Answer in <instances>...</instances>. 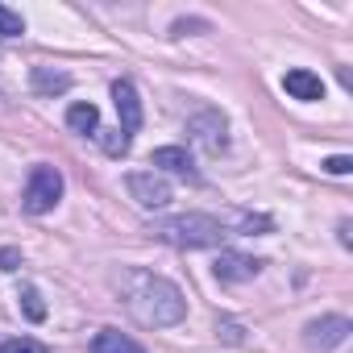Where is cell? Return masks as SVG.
<instances>
[{"label":"cell","instance_id":"9a60e30c","mask_svg":"<svg viewBox=\"0 0 353 353\" xmlns=\"http://www.w3.org/2000/svg\"><path fill=\"white\" fill-rule=\"evenodd\" d=\"M21 34H26L21 13H13L9 5H0V38H21Z\"/></svg>","mask_w":353,"mask_h":353},{"label":"cell","instance_id":"8992f818","mask_svg":"<svg viewBox=\"0 0 353 353\" xmlns=\"http://www.w3.org/2000/svg\"><path fill=\"white\" fill-rule=\"evenodd\" d=\"M112 104H117V117H121V133L133 137L141 129V100H137V88L129 79H117L112 83Z\"/></svg>","mask_w":353,"mask_h":353},{"label":"cell","instance_id":"e0dca14e","mask_svg":"<svg viewBox=\"0 0 353 353\" xmlns=\"http://www.w3.org/2000/svg\"><path fill=\"white\" fill-rule=\"evenodd\" d=\"M0 353H50V349L42 341H34V336H13V341L0 345Z\"/></svg>","mask_w":353,"mask_h":353},{"label":"cell","instance_id":"ac0fdd59","mask_svg":"<svg viewBox=\"0 0 353 353\" xmlns=\"http://www.w3.org/2000/svg\"><path fill=\"white\" fill-rule=\"evenodd\" d=\"M324 170H328V174H349V170H353V158H349V154H336V158L324 162Z\"/></svg>","mask_w":353,"mask_h":353},{"label":"cell","instance_id":"3957f363","mask_svg":"<svg viewBox=\"0 0 353 353\" xmlns=\"http://www.w3.org/2000/svg\"><path fill=\"white\" fill-rule=\"evenodd\" d=\"M63 200V174L54 170V166H34L30 170V183H26V212H34V216H42V212H50L54 204Z\"/></svg>","mask_w":353,"mask_h":353},{"label":"cell","instance_id":"d6986e66","mask_svg":"<svg viewBox=\"0 0 353 353\" xmlns=\"http://www.w3.org/2000/svg\"><path fill=\"white\" fill-rule=\"evenodd\" d=\"M21 266V254L17 250H0V270H17Z\"/></svg>","mask_w":353,"mask_h":353},{"label":"cell","instance_id":"8fae6325","mask_svg":"<svg viewBox=\"0 0 353 353\" xmlns=\"http://www.w3.org/2000/svg\"><path fill=\"white\" fill-rule=\"evenodd\" d=\"M92 353H145V349H141L133 336H125V332H117V328H104V332H96Z\"/></svg>","mask_w":353,"mask_h":353},{"label":"cell","instance_id":"2e32d148","mask_svg":"<svg viewBox=\"0 0 353 353\" xmlns=\"http://www.w3.org/2000/svg\"><path fill=\"white\" fill-rule=\"evenodd\" d=\"M21 307H26L30 320H46V303H42L38 287H21Z\"/></svg>","mask_w":353,"mask_h":353},{"label":"cell","instance_id":"7a4b0ae2","mask_svg":"<svg viewBox=\"0 0 353 353\" xmlns=\"http://www.w3.org/2000/svg\"><path fill=\"white\" fill-rule=\"evenodd\" d=\"M154 237H158V241H166V245H179V250H204V245H221L225 225H221L216 216L188 212V216H166V221H154Z\"/></svg>","mask_w":353,"mask_h":353},{"label":"cell","instance_id":"4fadbf2b","mask_svg":"<svg viewBox=\"0 0 353 353\" xmlns=\"http://www.w3.org/2000/svg\"><path fill=\"white\" fill-rule=\"evenodd\" d=\"M67 125H71L75 133H96V129H100L96 104H71V108H67Z\"/></svg>","mask_w":353,"mask_h":353},{"label":"cell","instance_id":"5bb4252c","mask_svg":"<svg viewBox=\"0 0 353 353\" xmlns=\"http://www.w3.org/2000/svg\"><path fill=\"white\" fill-rule=\"evenodd\" d=\"M92 137H96V141L104 145V154H112V158H121V154L129 150V137H125L121 129H96Z\"/></svg>","mask_w":353,"mask_h":353},{"label":"cell","instance_id":"7c38bea8","mask_svg":"<svg viewBox=\"0 0 353 353\" xmlns=\"http://www.w3.org/2000/svg\"><path fill=\"white\" fill-rule=\"evenodd\" d=\"M34 88L42 96H54V92H67L71 88V75L67 71H50V67H34Z\"/></svg>","mask_w":353,"mask_h":353},{"label":"cell","instance_id":"277c9868","mask_svg":"<svg viewBox=\"0 0 353 353\" xmlns=\"http://www.w3.org/2000/svg\"><path fill=\"white\" fill-rule=\"evenodd\" d=\"M125 188H129V196H133L141 208H150V212H158V208L170 204V183L162 179V174H154V170H133L129 179H125Z\"/></svg>","mask_w":353,"mask_h":353},{"label":"cell","instance_id":"5b68a950","mask_svg":"<svg viewBox=\"0 0 353 353\" xmlns=\"http://www.w3.org/2000/svg\"><path fill=\"white\" fill-rule=\"evenodd\" d=\"M349 332H353V324H349L345 316H320V320H312V324H307L303 341H307V349L328 353V349L345 345V336H349Z\"/></svg>","mask_w":353,"mask_h":353},{"label":"cell","instance_id":"6da1fadb","mask_svg":"<svg viewBox=\"0 0 353 353\" xmlns=\"http://www.w3.org/2000/svg\"><path fill=\"white\" fill-rule=\"evenodd\" d=\"M121 299L125 307L150 324V328H166V324H179L188 316V299L183 291L174 287L170 279H158L150 270H125L121 274Z\"/></svg>","mask_w":353,"mask_h":353},{"label":"cell","instance_id":"ba28073f","mask_svg":"<svg viewBox=\"0 0 353 353\" xmlns=\"http://www.w3.org/2000/svg\"><path fill=\"white\" fill-rule=\"evenodd\" d=\"M216 279L221 283H245V279H254L258 270H262V262L258 258H250V254H237V250H225L221 258H216Z\"/></svg>","mask_w":353,"mask_h":353},{"label":"cell","instance_id":"30bf717a","mask_svg":"<svg viewBox=\"0 0 353 353\" xmlns=\"http://www.w3.org/2000/svg\"><path fill=\"white\" fill-rule=\"evenodd\" d=\"M158 170H170V174H183V179H196V170H192V154L183 150V145H162V150H154V158H150Z\"/></svg>","mask_w":353,"mask_h":353},{"label":"cell","instance_id":"9c48e42d","mask_svg":"<svg viewBox=\"0 0 353 353\" xmlns=\"http://www.w3.org/2000/svg\"><path fill=\"white\" fill-rule=\"evenodd\" d=\"M283 88H287V96H295V100H324V79L312 75V71H303V67L287 71V75H283Z\"/></svg>","mask_w":353,"mask_h":353},{"label":"cell","instance_id":"52a82bcc","mask_svg":"<svg viewBox=\"0 0 353 353\" xmlns=\"http://www.w3.org/2000/svg\"><path fill=\"white\" fill-rule=\"evenodd\" d=\"M192 137L208 150V154H221L225 150V141H229V133H225V117L221 112H200V117H192Z\"/></svg>","mask_w":353,"mask_h":353}]
</instances>
